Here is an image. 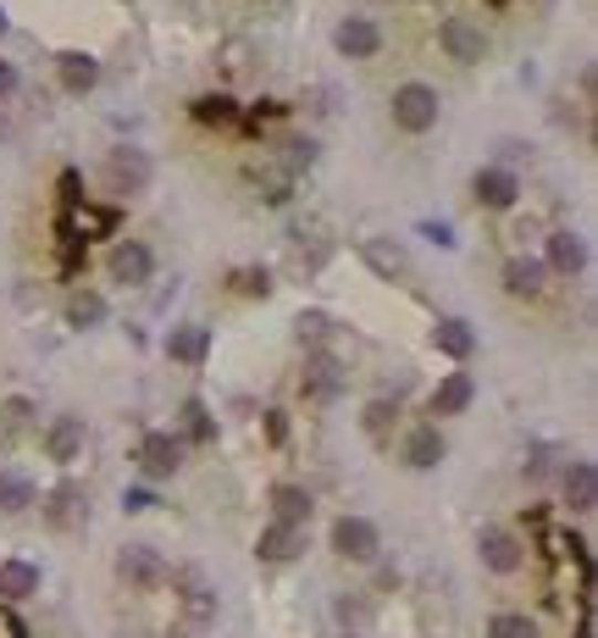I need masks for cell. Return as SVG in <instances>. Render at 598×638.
Instances as JSON below:
<instances>
[{
    "label": "cell",
    "instance_id": "cell-37",
    "mask_svg": "<svg viewBox=\"0 0 598 638\" xmlns=\"http://www.w3.org/2000/svg\"><path fill=\"white\" fill-rule=\"evenodd\" d=\"M487 638H537V621L521 616V610H499V616L487 621Z\"/></svg>",
    "mask_w": 598,
    "mask_h": 638
},
{
    "label": "cell",
    "instance_id": "cell-24",
    "mask_svg": "<svg viewBox=\"0 0 598 638\" xmlns=\"http://www.w3.org/2000/svg\"><path fill=\"white\" fill-rule=\"evenodd\" d=\"M504 289L532 300V294L548 289V266H543L537 255H510V261H504Z\"/></svg>",
    "mask_w": 598,
    "mask_h": 638
},
{
    "label": "cell",
    "instance_id": "cell-12",
    "mask_svg": "<svg viewBox=\"0 0 598 638\" xmlns=\"http://www.w3.org/2000/svg\"><path fill=\"white\" fill-rule=\"evenodd\" d=\"M333 45H338V56H349V62H371V56L382 51V29H377L371 18H344V23L333 29Z\"/></svg>",
    "mask_w": 598,
    "mask_h": 638
},
{
    "label": "cell",
    "instance_id": "cell-17",
    "mask_svg": "<svg viewBox=\"0 0 598 638\" xmlns=\"http://www.w3.org/2000/svg\"><path fill=\"white\" fill-rule=\"evenodd\" d=\"M598 505V467L592 461H565V511L587 516Z\"/></svg>",
    "mask_w": 598,
    "mask_h": 638
},
{
    "label": "cell",
    "instance_id": "cell-25",
    "mask_svg": "<svg viewBox=\"0 0 598 638\" xmlns=\"http://www.w3.org/2000/svg\"><path fill=\"white\" fill-rule=\"evenodd\" d=\"M206 351H211V334H206L200 323H183V328H172V334H167V356H172V362H183V367H200V362H206Z\"/></svg>",
    "mask_w": 598,
    "mask_h": 638
},
{
    "label": "cell",
    "instance_id": "cell-34",
    "mask_svg": "<svg viewBox=\"0 0 598 638\" xmlns=\"http://www.w3.org/2000/svg\"><path fill=\"white\" fill-rule=\"evenodd\" d=\"M195 123H206V128H239V106L228 95H200L195 101Z\"/></svg>",
    "mask_w": 598,
    "mask_h": 638
},
{
    "label": "cell",
    "instance_id": "cell-2",
    "mask_svg": "<svg viewBox=\"0 0 598 638\" xmlns=\"http://www.w3.org/2000/svg\"><path fill=\"white\" fill-rule=\"evenodd\" d=\"M388 112H394V128H399V134H432L443 101H438L432 84H399L394 101H388Z\"/></svg>",
    "mask_w": 598,
    "mask_h": 638
},
{
    "label": "cell",
    "instance_id": "cell-48",
    "mask_svg": "<svg viewBox=\"0 0 598 638\" xmlns=\"http://www.w3.org/2000/svg\"><path fill=\"white\" fill-rule=\"evenodd\" d=\"M172 638H183V632H172Z\"/></svg>",
    "mask_w": 598,
    "mask_h": 638
},
{
    "label": "cell",
    "instance_id": "cell-10",
    "mask_svg": "<svg viewBox=\"0 0 598 638\" xmlns=\"http://www.w3.org/2000/svg\"><path fill=\"white\" fill-rule=\"evenodd\" d=\"M438 45H443L449 62H460V67H471V62L487 56V34H482L471 18H449V23L438 29Z\"/></svg>",
    "mask_w": 598,
    "mask_h": 638
},
{
    "label": "cell",
    "instance_id": "cell-27",
    "mask_svg": "<svg viewBox=\"0 0 598 638\" xmlns=\"http://www.w3.org/2000/svg\"><path fill=\"white\" fill-rule=\"evenodd\" d=\"M432 345H438L449 362H465V356L476 351V334H471V323H465V316H443V323L432 328Z\"/></svg>",
    "mask_w": 598,
    "mask_h": 638
},
{
    "label": "cell",
    "instance_id": "cell-20",
    "mask_svg": "<svg viewBox=\"0 0 598 638\" xmlns=\"http://www.w3.org/2000/svg\"><path fill=\"white\" fill-rule=\"evenodd\" d=\"M360 261H366L377 278H388V283L410 272V255H405L399 239H360Z\"/></svg>",
    "mask_w": 598,
    "mask_h": 638
},
{
    "label": "cell",
    "instance_id": "cell-23",
    "mask_svg": "<svg viewBox=\"0 0 598 638\" xmlns=\"http://www.w3.org/2000/svg\"><path fill=\"white\" fill-rule=\"evenodd\" d=\"M34 400L29 395H12L7 406H0V450H18L23 439H29V428H34Z\"/></svg>",
    "mask_w": 598,
    "mask_h": 638
},
{
    "label": "cell",
    "instance_id": "cell-21",
    "mask_svg": "<svg viewBox=\"0 0 598 638\" xmlns=\"http://www.w3.org/2000/svg\"><path fill=\"white\" fill-rule=\"evenodd\" d=\"M45 456L62 461V467H73V461L84 456V417H56V422L45 428Z\"/></svg>",
    "mask_w": 598,
    "mask_h": 638
},
{
    "label": "cell",
    "instance_id": "cell-16",
    "mask_svg": "<svg viewBox=\"0 0 598 638\" xmlns=\"http://www.w3.org/2000/svg\"><path fill=\"white\" fill-rule=\"evenodd\" d=\"M244 178H250V189H255L266 206H288V200H294V172H288L283 161H255Z\"/></svg>",
    "mask_w": 598,
    "mask_h": 638
},
{
    "label": "cell",
    "instance_id": "cell-35",
    "mask_svg": "<svg viewBox=\"0 0 598 638\" xmlns=\"http://www.w3.org/2000/svg\"><path fill=\"white\" fill-rule=\"evenodd\" d=\"M316 156H322V145H316L311 134H288V139H283V167H288L294 178H300L305 167H316Z\"/></svg>",
    "mask_w": 598,
    "mask_h": 638
},
{
    "label": "cell",
    "instance_id": "cell-1",
    "mask_svg": "<svg viewBox=\"0 0 598 638\" xmlns=\"http://www.w3.org/2000/svg\"><path fill=\"white\" fill-rule=\"evenodd\" d=\"M150 178H156V167H150V156H145L139 145H117V150H106V161H101V184H106V195H117V200L145 195Z\"/></svg>",
    "mask_w": 598,
    "mask_h": 638
},
{
    "label": "cell",
    "instance_id": "cell-41",
    "mask_svg": "<svg viewBox=\"0 0 598 638\" xmlns=\"http://www.w3.org/2000/svg\"><path fill=\"white\" fill-rule=\"evenodd\" d=\"M150 505H156V494H150V489H128V494H123V511H134V516H139V511H150Z\"/></svg>",
    "mask_w": 598,
    "mask_h": 638
},
{
    "label": "cell",
    "instance_id": "cell-19",
    "mask_svg": "<svg viewBox=\"0 0 598 638\" xmlns=\"http://www.w3.org/2000/svg\"><path fill=\"white\" fill-rule=\"evenodd\" d=\"M117 233V211L106 206H67V222H62V239H106Z\"/></svg>",
    "mask_w": 598,
    "mask_h": 638
},
{
    "label": "cell",
    "instance_id": "cell-38",
    "mask_svg": "<svg viewBox=\"0 0 598 638\" xmlns=\"http://www.w3.org/2000/svg\"><path fill=\"white\" fill-rule=\"evenodd\" d=\"M233 289L250 294V300H266L272 294V272L266 266H244V272H233Z\"/></svg>",
    "mask_w": 598,
    "mask_h": 638
},
{
    "label": "cell",
    "instance_id": "cell-33",
    "mask_svg": "<svg viewBox=\"0 0 598 638\" xmlns=\"http://www.w3.org/2000/svg\"><path fill=\"white\" fill-rule=\"evenodd\" d=\"M294 339H300L305 351H322V345L333 339V316H327V311H300V316H294Z\"/></svg>",
    "mask_w": 598,
    "mask_h": 638
},
{
    "label": "cell",
    "instance_id": "cell-5",
    "mask_svg": "<svg viewBox=\"0 0 598 638\" xmlns=\"http://www.w3.org/2000/svg\"><path fill=\"white\" fill-rule=\"evenodd\" d=\"M305 550H311V527H300V522H266V527H261V538H255V555H261V561H272V566L300 561Z\"/></svg>",
    "mask_w": 598,
    "mask_h": 638
},
{
    "label": "cell",
    "instance_id": "cell-22",
    "mask_svg": "<svg viewBox=\"0 0 598 638\" xmlns=\"http://www.w3.org/2000/svg\"><path fill=\"white\" fill-rule=\"evenodd\" d=\"M476 400V384H471V373H449V378H438V389H432V417H460L465 406Z\"/></svg>",
    "mask_w": 598,
    "mask_h": 638
},
{
    "label": "cell",
    "instance_id": "cell-6",
    "mask_svg": "<svg viewBox=\"0 0 598 638\" xmlns=\"http://www.w3.org/2000/svg\"><path fill=\"white\" fill-rule=\"evenodd\" d=\"M476 555H482V566L499 572V577H510V572L526 566V544H521L510 527H482V533H476Z\"/></svg>",
    "mask_w": 598,
    "mask_h": 638
},
{
    "label": "cell",
    "instance_id": "cell-45",
    "mask_svg": "<svg viewBox=\"0 0 598 638\" xmlns=\"http://www.w3.org/2000/svg\"><path fill=\"white\" fill-rule=\"evenodd\" d=\"M7 29H12V23H7V7H0V40H7Z\"/></svg>",
    "mask_w": 598,
    "mask_h": 638
},
{
    "label": "cell",
    "instance_id": "cell-31",
    "mask_svg": "<svg viewBox=\"0 0 598 638\" xmlns=\"http://www.w3.org/2000/svg\"><path fill=\"white\" fill-rule=\"evenodd\" d=\"M360 428H366V439H371V444H388V439H394V428H399V400H388V395H382V400H371V406H366V417H360Z\"/></svg>",
    "mask_w": 598,
    "mask_h": 638
},
{
    "label": "cell",
    "instance_id": "cell-44",
    "mask_svg": "<svg viewBox=\"0 0 598 638\" xmlns=\"http://www.w3.org/2000/svg\"><path fill=\"white\" fill-rule=\"evenodd\" d=\"M0 638H23V627H18V621H12L7 610H0Z\"/></svg>",
    "mask_w": 598,
    "mask_h": 638
},
{
    "label": "cell",
    "instance_id": "cell-28",
    "mask_svg": "<svg viewBox=\"0 0 598 638\" xmlns=\"http://www.w3.org/2000/svg\"><path fill=\"white\" fill-rule=\"evenodd\" d=\"M40 594V566L34 561H0V599H29Z\"/></svg>",
    "mask_w": 598,
    "mask_h": 638
},
{
    "label": "cell",
    "instance_id": "cell-47",
    "mask_svg": "<svg viewBox=\"0 0 598 638\" xmlns=\"http://www.w3.org/2000/svg\"><path fill=\"white\" fill-rule=\"evenodd\" d=\"M344 638H355V632H344Z\"/></svg>",
    "mask_w": 598,
    "mask_h": 638
},
{
    "label": "cell",
    "instance_id": "cell-3",
    "mask_svg": "<svg viewBox=\"0 0 598 638\" xmlns=\"http://www.w3.org/2000/svg\"><path fill=\"white\" fill-rule=\"evenodd\" d=\"M45 522H51L56 533H78V527L90 522V489H84L78 478H62V483L45 494Z\"/></svg>",
    "mask_w": 598,
    "mask_h": 638
},
{
    "label": "cell",
    "instance_id": "cell-13",
    "mask_svg": "<svg viewBox=\"0 0 598 638\" xmlns=\"http://www.w3.org/2000/svg\"><path fill=\"white\" fill-rule=\"evenodd\" d=\"M543 266L559 272V278H576V272L587 266V239L570 233V228H554V233H548V250H543Z\"/></svg>",
    "mask_w": 598,
    "mask_h": 638
},
{
    "label": "cell",
    "instance_id": "cell-8",
    "mask_svg": "<svg viewBox=\"0 0 598 638\" xmlns=\"http://www.w3.org/2000/svg\"><path fill=\"white\" fill-rule=\"evenodd\" d=\"M106 272H112V283L139 289V283H150L156 255H150V244H139V239H117V244H112V255H106Z\"/></svg>",
    "mask_w": 598,
    "mask_h": 638
},
{
    "label": "cell",
    "instance_id": "cell-4",
    "mask_svg": "<svg viewBox=\"0 0 598 638\" xmlns=\"http://www.w3.org/2000/svg\"><path fill=\"white\" fill-rule=\"evenodd\" d=\"M333 550H338L344 561H355V566H371L377 550H382V533H377L371 516H338V522H333Z\"/></svg>",
    "mask_w": 598,
    "mask_h": 638
},
{
    "label": "cell",
    "instance_id": "cell-7",
    "mask_svg": "<svg viewBox=\"0 0 598 638\" xmlns=\"http://www.w3.org/2000/svg\"><path fill=\"white\" fill-rule=\"evenodd\" d=\"M117 577H123L128 588L150 594V588L167 583V561H161L150 544H128V550H117Z\"/></svg>",
    "mask_w": 598,
    "mask_h": 638
},
{
    "label": "cell",
    "instance_id": "cell-26",
    "mask_svg": "<svg viewBox=\"0 0 598 638\" xmlns=\"http://www.w3.org/2000/svg\"><path fill=\"white\" fill-rule=\"evenodd\" d=\"M183 583V594H178V605H183V616L195 621V627H206V621H217V594L200 583V572H183L178 577Z\"/></svg>",
    "mask_w": 598,
    "mask_h": 638
},
{
    "label": "cell",
    "instance_id": "cell-49",
    "mask_svg": "<svg viewBox=\"0 0 598 638\" xmlns=\"http://www.w3.org/2000/svg\"><path fill=\"white\" fill-rule=\"evenodd\" d=\"M123 638H128V632H123Z\"/></svg>",
    "mask_w": 598,
    "mask_h": 638
},
{
    "label": "cell",
    "instance_id": "cell-32",
    "mask_svg": "<svg viewBox=\"0 0 598 638\" xmlns=\"http://www.w3.org/2000/svg\"><path fill=\"white\" fill-rule=\"evenodd\" d=\"M40 500V489L23 478V472H0V511L7 516H18V511H29Z\"/></svg>",
    "mask_w": 598,
    "mask_h": 638
},
{
    "label": "cell",
    "instance_id": "cell-9",
    "mask_svg": "<svg viewBox=\"0 0 598 638\" xmlns=\"http://www.w3.org/2000/svg\"><path fill=\"white\" fill-rule=\"evenodd\" d=\"M338 389H344V367H338V356H327V345L311 351V356H305V373H300V395L327 406V400H338Z\"/></svg>",
    "mask_w": 598,
    "mask_h": 638
},
{
    "label": "cell",
    "instance_id": "cell-43",
    "mask_svg": "<svg viewBox=\"0 0 598 638\" xmlns=\"http://www.w3.org/2000/svg\"><path fill=\"white\" fill-rule=\"evenodd\" d=\"M12 90H18V67L0 62V95H12Z\"/></svg>",
    "mask_w": 598,
    "mask_h": 638
},
{
    "label": "cell",
    "instance_id": "cell-15",
    "mask_svg": "<svg viewBox=\"0 0 598 638\" xmlns=\"http://www.w3.org/2000/svg\"><path fill=\"white\" fill-rule=\"evenodd\" d=\"M443 450H449V444H443V433H438L432 422H421V428H410V433H405L399 461H405L410 472H432V467L443 461Z\"/></svg>",
    "mask_w": 598,
    "mask_h": 638
},
{
    "label": "cell",
    "instance_id": "cell-14",
    "mask_svg": "<svg viewBox=\"0 0 598 638\" xmlns=\"http://www.w3.org/2000/svg\"><path fill=\"white\" fill-rule=\"evenodd\" d=\"M139 467H145V478H172V472L183 467V439H172V433H145V439H139Z\"/></svg>",
    "mask_w": 598,
    "mask_h": 638
},
{
    "label": "cell",
    "instance_id": "cell-36",
    "mask_svg": "<svg viewBox=\"0 0 598 638\" xmlns=\"http://www.w3.org/2000/svg\"><path fill=\"white\" fill-rule=\"evenodd\" d=\"M183 433H189L195 444H211V439H217V422H211L206 400H183Z\"/></svg>",
    "mask_w": 598,
    "mask_h": 638
},
{
    "label": "cell",
    "instance_id": "cell-30",
    "mask_svg": "<svg viewBox=\"0 0 598 638\" xmlns=\"http://www.w3.org/2000/svg\"><path fill=\"white\" fill-rule=\"evenodd\" d=\"M272 511H277V522H300V527H311V494L300 489V483H277L272 489Z\"/></svg>",
    "mask_w": 598,
    "mask_h": 638
},
{
    "label": "cell",
    "instance_id": "cell-42",
    "mask_svg": "<svg viewBox=\"0 0 598 638\" xmlns=\"http://www.w3.org/2000/svg\"><path fill=\"white\" fill-rule=\"evenodd\" d=\"M266 433H272V444H283V439H288V422H283V411H266Z\"/></svg>",
    "mask_w": 598,
    "mask_h": 638
},
{
    "label": "cell",
    "instance_id": "cell-39",
    "mask_svg": "<svg viewBox=\"0 0 598 638\" xmlns=\"http://www.w3.org/2000/svg\"><path fill=\"white\" fill-rule=\"evenodd\" d=\"M554 461H559V450H554V444H532V450H526V478H532V483H543V478L554 472Z\"/></svg>",
    "mask_w": 598,
    "mask_h": 638
},
{
    "label": "cell",
    "instance_id": "cell-18",
    "mask_svg": "<svg viewBox=\"0 0 598 638\" xmlns=\"http://www.w3.org/2000/svg\"><path fill=\"white\" fill-rule=\"evenodd\" d=\"M56 79H62L67 95H90V90L101 84V62H95L90 51H62V56H56Z\"/></svg>",
    "mask_w": 598,
    "mask_h": 638
},
{
    "label": "cell",
    "instance_id": "cell-40",
    "mask_svg": "<svg viewBox=\"0 0 598 638\" xmlns=\"http://www.w3.org/2000/svg\"><path fill=\"white\" fill-rule=\"evenodd\" d=\"M421 239H432L438 250H454V228H449V222H432V217H427V222H421Z\"/></svg>",
    "mask_w": 598,
    "mask_h": 638
},
{
    "label": "cell",
    "instance_id": "cell-11",
    "mask_svg": "<svg viewBox=\"0 0 598 638\" xmlns=\"http://www.w3.org/2000/svg\"><path fill=\"white\" fill-rule=\"evenodd\" d=\"M471 195H476L482 211H510V206L521 200V178H515L510 167H482V172L471 178Z\"/></svg>",
    "mask_w": 598,
    "mask_h": 638
},
{
    "label": "cell",
    "instance_id": "cell-29",
    "mask_svg": "<svg viewBox=\"0 0 598 638\" xmlns=\"http://www.w3.org/2000/svg\"><path fill=\"white\" fill-rule=\"evenodd\" d=\"M101 323H106V294L73 289L67 294V328H101Z\"/></svg>",
    "mask_w": 598,
    "mask_h": 638
},
{
    "label": "cell",
    "instance_id": "cell-46",
    "mask_svg": "<svg viewBox=\"0 0 598 638\" xmlns=\"http://www.w3.org/2000/svg\"><path fill=\"white\" fill-rule=\"evenodd\" d=\"M493 7H504V0H493Z\"/></svg>",
    "mask_w": 598,
    "mask_h": 638
}]
</instances>
